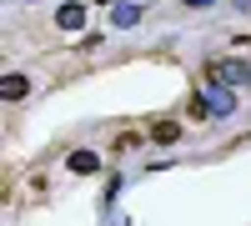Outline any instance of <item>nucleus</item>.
<instances>
[{"label":"nucleus","instance_id":"nucleus-2","mask_svg":"<svg viewBox=\"0 0 251 226\" xmlns=\"http://www.w3.org/2000/svg\"><path fill=\"white\" fill-rule=\"evenodd\" d=\"M201 100H206V116H231L236 111V91H221V86H211Z\"/></svg>","mask_w":251,"mask_h":226},{"label":"nucleus","instance_id":"nucleus-6","mask_svg":"<svg viewBox=\"0 0 251 226\" xmlns=\"http://www.w3.org/2000/svg\"><path fill=\"white\" fill-rule=\"evenodd\" d=\"M151 141L171 146V141H181V126H176V121H156V126H151Z\"/></svg>","mask_w":251,"mask_h":226},{"label":"nucleus","instance_id":"nucleus-4","mask_svg":"<svg viewBox=\"0 0 251 226\" xmlns=\"http://www.w3.org/2000/svg\"><path fill=\"white\" fill-rule=\"evenodd\" d=\"M66 166H71L75 176H91V171L100 166V156H96V151H71V161H66Z\"/></svg>","mask_w":251,"mask_h":226},{"label":"nucleus","instance_id":"nucleus-7","mask_svg":"<svg viewBox=\"0 0 251 226\" xmlns=\"http://www.w3.org/2000/svg\"><path fill=\"white\" fill-rule=\"evenodd\" d=\"M111 20H116V25H136V20H141V5H121V10H111Z\"/></svg>","mask_w":251,"mask_h":226},{"label":"nucleus","instance_id":"nucleus-5","mask_svg":"<svg viewBox=\"0 0 251 226\" xmlns=\"http://www.w3.org/2000/svg\"><path fill=\"white\" fill-rule=\"evenodd\" d=\"M25 91H30V80H25V75H5V80H0V96H5V100H20Z\"/></svg>","mask_w":251,"mask_h":226},{"label":"nucleus","instance_id":"nucleus-1","mask_svg":"<svg viewBox=\"0 0 251 226\" xmlns=\"http://www.w3.org/2000/svg\"><path fill=\"white\" fill-rule=\"evenodd\" d=\"M206 75H211V86H221V91H246V86H251V66H246L241 55L211 60V66H206Z\"/></svg>","mask_w":251,"mask_h":226},{"label":"nucleus","instance_id":"nucleus-8","mask_svg":"<svg viewBox=\"0 0 251 226\" xmlns=\"http://www.w3.org/2000/svg\"><path fill=\"white\" fill-rule=\"evenodd\" d=\"M186 5H191V10H196V5H216V0H186Z\"/></svg>","mask_w":251,"mask_h":226},{"label":"nucleus","instance_id":"nucleus-3","mask_svg":"<svg viewBox=\"0 0 251 226\" xmlns=\"http://www.w3.org/2000/svg\"><path fill=\"white\" fill-rule=\"evenodd\" d=\"M55 25H60V30H80V25H86V10L71 0V5H60V10H55Z\"/></svg>","mask_w":251,"mask_h":226}]
</instances>
